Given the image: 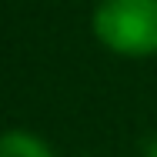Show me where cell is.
Masks as SVG:
<instances>
[{
	"label": "cell",
	"instance_id": "1",
	"mask_svg": "<svg viewBox=\"0 0 157 157\" xmlns=\"http://www.w3.org/2000/svg\"><path fill=\"white\" fill-rule=\"evenodd\" d=\"M94 37L121 57L157 54V0H100L90 17Z\"/></svg>",
	"mask_w": 157,
	"mask_h": 157
},
{
	"label": "cell",
	"instance_id": "2",
	"mask_svg": "<svg viewBox=\"0 0 157 157\" xmlns=\"http://www.w3.org/2000/svg\"><path fill=\"white\" fill-rule=\"evenodd\" d=\"M0 157H54V151L30 130L0 134Z\"/></svg>",
	"mask_w": 157,
	"mask_h": 157
},
{
	"label": "cell",
	"instance_id": "3",
	"mask_svg": "<svg viewBox=\"0 0 157 157\" xmlns=\"http://www.w3.org/2000/svg\"><path fill=\"white\" fill-rule=\"evenodd\" d=\"M144 157H157V134H154V137H147V144H144Z\"/></svg>",
	"mask_w": 157,
	"mask_h": 157
}]
</instances>
